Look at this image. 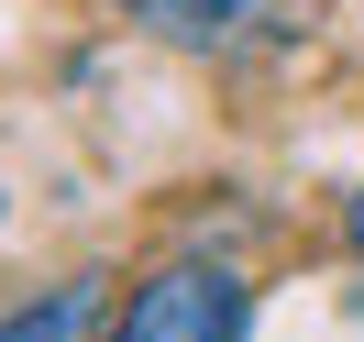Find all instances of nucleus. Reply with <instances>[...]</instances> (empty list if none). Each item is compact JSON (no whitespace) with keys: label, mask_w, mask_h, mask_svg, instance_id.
I'll use <instances>...</instances> for the list:
<instances>
[{"label":"nucleus","mask_w":364,"mask_h":342,"mask_svg":"<svg viewBox=\"0 0 364 342\" xmlns=\"http://www.w3.org/2000/svg\"><path fill=\"white\" fill-rule=\"evenodd\" d=\"M89 320H100V287H55L45 309H11V320H0V342H89Z\"/></svg>","instance_id":"nucleus-3"},{"label":"nucleus","mask_w":364,"mask_h":342,"mask_svg":"<svg viewBox=\"0 0 364 342\" xmlns=\"http://www.w3.org/2000/svg\"><path fill=\"white\" fill-rule=\"evenodd\" d=\"M155 45H188V55H221V45H254V33L287 11V0H122Z\"/></svg>","instance_id":"nucleus-2"},{"label":"nucleus","mask_w":364,"mask_h":342,"mask_svg":"<svg viewBox=\"0 0 364 342\" xmlns=\"http://www.w3.org/2000/svg\"><path fill=\"white\" fill-rule=\"evenodd\" d=\"M342 232H353V254H364V188H353V210H342Z\"/></svg>","instance_id":"nucleus-4"},{"label":"nucleus","mask_w":364,"mask_h":342,"mask_svg":"<svg viewBox=\"0 0 364 342\" xmlns=\"http://www.w3.org/2000/svg\"><path fill=\"white\" fill-rule=\"evenodd\" d=\"M111 342H243V276L232 265H166L122 298Z\"/></svg>","instance_id":"nucleus-1"}]
</instances>
